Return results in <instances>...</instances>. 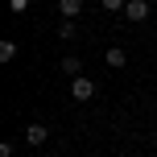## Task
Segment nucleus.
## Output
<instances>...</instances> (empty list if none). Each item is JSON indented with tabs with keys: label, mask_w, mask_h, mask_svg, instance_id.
I'll return each mask as SVG.
<instances>
[{
	"label": "nucleus",
	"mask_w": 157,
	"mask_h": 157,
	"mask_svg": "<svg viewBox=\"0 0 157 157\" xmlns=\"http://www.w3.org/2000/svg\"><path fill=\"white\" fill-rule=\"evenodd\" d=\"M71 95H75L78 103H87V99L95 95V83H91L87 75H78V78H71Z\"/></svg>",
	"instance_id": "1"
},
{
	"label": "nucleus",
	"mask_w": 157,
	"mask_h": 157,
	"mask_svg": "<svg viewBox=\"0 0 157 157\" xmlns=\"http://www.w3.org/2000/svg\"><path fill=\"white\" fill-rule=\"evenodd\" d=\"M149 8H153V4H145V0H128V4H124V17H128L132 25H141L145 17H149Z\"/></svg>",
	"instance_id": "2"
},
{
	"label": "nucleus",
	"mask_w": 157,
	"mask_h": 157,
	"mask_svg": "<svg viewBox=\"0 0 157 157\" xmlns=\"http://www.w3.org/2000/svg\"><path fill=\"white\" fill-rule=\"evenodd\" d=\"M46 136H50V128L46 124H25V141L37 149V145H46Z\"/></svg>",
	"instance_id": "3"
},
{
	"label": "nucleus",
	"mask_w": 157,
	"mask_h": 157,
	"mask_svg": "<svg viewBox=\"0 0 157 157\" xmlns=\"http://www.w3.org/2000/svg\"><path fill=\"white\" fill-rule=\"evenodd\" d=\"M58 13H62L66 21H75V17L83 13V0H58Z\"/></svg>",
	"instance_id": "4"
},
{
	"label": "nucleus",
	"mask_w": 157,
	"mask_h": 157,
	"mask_svg": "<svg viewBox=\"0 0 157 157\" xmlns=\"http://www.w3.org/2000/svg\"><path fill=\"white\" fill-rule=\"evenodd\" d=\"M62 75H71V78H78V75H83V58L66 54V58H62Z\"/></svg>",
	"instance_id": "5"
},
{
	"label": "nucleus",
	"mask_w": 157,
	"mask_h": 157,
	"mask_svg": "<svg viewBox=\"0 0 157 157\" xmlns=\"http://www.w3.org/2000/svg\"><path fill=\"white\" fill-rule=\"evenodd\" d=\"M103 62H108V66H112V71H120V66H124V62H128V58H124V50H120V46H112V50H108V54H103Z\"/></svg>",
	"instance_id": "6"
},
{
	"label": "nucleus",
	"mask_w": 157,
	"mask_h": 157,
	"mask_svg": "<svg viewBox=\"0 0 157 157\" xmlns=\"http://www.w3.org/2000/svg\"><path fill=\"white\" fill-rule=\"evenodd\" d=\"M13 58H17V41H0V62H13Z\"/></svg>",
	"instance_id": "7"
},
{
	"label": "nucleus",
	"mask_w": 157,
	"mask_h": 157,
	"mask_svg": "<svg viewBox=\"0 0 157 157\" xmlns=\"http://www.w3.org/2000/svg\"><path fill=\"white\" fill-rule=\"evenodd\" d=\"M99 4L108 8V13H124V4H128V0H99Z\"/></svg>",
	"instance_id": "8"
},
{
	"label": "nucleus",
	"mask_w": 157,
	"mask_h": 157,
	"mask_svg": "<svg viewBox=\"0 0 157 157\" xmlns=\"http://www.w3.org/2000/svg\"><path fill=\"white\" fill-rule=\"evenodd\" d=\"M58 37L71 41V37H75V25H71V21H62V25H58Z\"/></svg>",
	"instance_id": "9"
},
{
	"label": "nucleus",
	"mask_w": 157,
	"mask_h": 157,
	"mask_svg": "<svg viewBox=\"0 0 157 157\" xmlns=\"http://www.w3.org/2000/svg\"><path fill=\"white\" fill-rule=\"evenodd\" d=\"M29 8V0H8V13H25Z\"/></svg>",
	"instance_id": "10"
},
{
	"label": "nucleus",
	"mask_w": 157,
	"mask_h": 157,
	"mask_svg": "<svg viewBox=\"0 0 157 157\" xmlns=\"http://www.w3.org/2000/svg\"><path fill=\"white\" fill-rule=\"evenodd\" d=\"M145 4H157V0H145Z\"/></svg>",
	"instance_id": "11"
}]
</instances>
